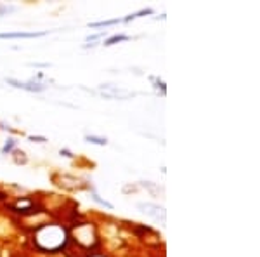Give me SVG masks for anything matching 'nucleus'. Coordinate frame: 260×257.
<instances>
[{"label":"nucleus","mask_w":260,"mask_h":257,"mask_svg":"<svg viewBox=\"0 0 260 257\" xmlns=\"http://www.w3.org/2000/svg\"><path fill=\"white\" fill-rule=\"evenodd\" d=\"M99 91L103 92V96L108 99H128V98H134V96H136V92L127 91V89H120V87L111 85V83H103V85H99Z\"/></svg>","instance_id":"2"},{"label":"nucleus","mask_w":260,"mask_h":257,"mask_svg":"<svg viewBox=\"0 0 260 257\" xmlns=\"http://www.w3.org/2000/svg\"><path fill=\"white\" fill-rule=\"evenodd\" d=\"M61 155H64V157H68V158H71V157H73V155H71L68 150H61Z\"/></svg>","instance_id":"16"},{"label":"nucleus","mask_w":260,"mask_h":257,"mask_svg":"<svg viewBox=\"0 0 260 257\" xmlns=\"http://www.w3.org/2000/svg\"><path fill=\"white\" fill-rule=\"evenodd\" d=\"M14 146H16V141H14V139H9V142H6V146L2 148V153H9Z\"/></svg>","instance_id":"11"},{"label":"nucleus","mask_w":260,"mask_h":257,"mask_svg":"<svg viewBox=\"0 0 260 257\" xmlns=\"http://www.w3.org/2000/svg\"><path fill=\"white\" fill-rule=\"evenodd\" d=\"M85 141L92 142V145H99V146L108 145V139L106 137H98V136H85Z\"/></svg>","instance_id":"9"},{"label":"nucleus","mask_w":260,"mask_h":257,"mask_svg":"<svg viewBox=\"0 0 260 257\" xmlns=\"http://www.w3.org/2000/svg\"><path fill=\"white\" fill-rule=\"evenodd\" d=\"M137 209H141V212H144L146 216L153 217L154 221H158V222H161V224H165L167 212H165V209L160 207V205L151 204V202H139V204H137Z\"/></svg>","instance_id":"1"},{"label":"nucleus","mask_w":260,"mask_h":257,"mask_svg":"<svg viewBox=\"0 0 260 257\" xmlns=\"http://www.w3.org/2000/svg\"><path fill=\"white\" fill-rule=\"evenodd\" d=\"M125 40H130V37L128 35H113L104 42V45L110 47V45H115V44H118V42H125Z\"/></svg>","instance_id":"7"},{"label":"nucleus","mask_w":260,"mask_h":257,"mask_svg":"<svg viewBox=\"0 0 260 257\" xmlns=\"http://www.w3.org/2000/svg\"><path fill=\"white\" fill-rule=\"evenodd\" d=\"M30 66H35V68H49V63H30Z\"/></svg>","instance_id":"13"},{"label":"nucleus","mask_w":260,"mask_h":257,"mask_svg":"<svg viewBox=\"0 0 260 257\" xmlns=\"http://www.w3.org/2000/svg\"><path fill=\"white\" fill-rule=\"evenodd\" d=\"M6 82L9 83V85L16 87V89H23V91H28V92H40L45 89V85H42L39 82H19V80L16 78H6Z\"/></svg>","instance_id":"3"},{"label":"nucleus","mask_w":260,"mask_h":257,"mask_svg":"<svg viewBox=\"0 0 260 257\" xmlns=\"http://www.w3.org/2000/svg\"><path fill=\"white\" fill-rule=\"evenodd\" d=\"M14 11H16L14 6H0V14L2 12H14Z\"/></svg>","instance_id":"12"},{"label":"nucleus","mask_w":260,"mask_h":257,"mask_svg":"<svg viewBox=\"0 0 260 257\" xmlns=\"http://www.w3.org/2000/svg\"><path fill=\"white\" fill-rule=\"evenodd\" d=\"M106 33L104 32H101V33H98V35H90V37H87V40H95V39H101V37H104Z\"/></svg>","instance_id":"15"},{"label":"nucleus","mask_w":260,"mask_h":257,"mask_svg":"<svg viewBox=\"0 0 260 257\" xmlns=\"http://www.w3.org/2000/svg\"><path fill=\"white\" fill-rule=\"evenodd\" d=\"M123 23V19H108V21H99V23H90V28H101V26H113V24Z\"/></svg>","instance_id":"8"},{"label":"nucleus","mask_w":260,"mask_h":257,"mask_svg":"<svg viewBox=\"0 0 260 257\" xmlns=\"http://www.w3.org/2000/svg\"><path fill=\"white\" fill-rule=\"evenodd\" d=\"M30 141H33V142H45V141H47V139H45V137H40V136H30Z\"/></svg>","instance_id":"14"},{"label":"nucleus","mask_w":260,"mask_h":257,"mask_svg":"<svg viewBox=\"0 0 260 257\" xmlns=\"http://www.w3.org/2000/svg\"><path fill=\"white\" fill-rule=\"evenodd\" d=\"M92 198H94L95 202H98V204H101L103 205V207H106V209H113V205L110 204V202H106V200H103V198H101L98 193H92Z\"/></svg>","instance_id":"10"},{"label":"nucleus","mask_w":260,"mask_h":257,"mask_svg":"<svg viewBox=\"0 0 260 257\" xmlns=\"http://www.w3.org/2000/svg\"><path fill=\"white\" fill-rule=\"evenodd\" d=\"M153 9L151 7H148V9H141L139 12H134V14H130L127 16V18H123V23H128V21H132V19H137V18H142V16H148V14H153Z\"/></svg>","instance_id":"6"},{"label":"nucleus","mask_w":260,"mask_h":257,"mask_svg":"<svg viewBox=\"0 0 260 257\" xmlns=\"http://www.w3.org/2000/svg\"><path fill=\"white\" fill-rule=\"evenodd\" d=\"M141 186L146 188V189H149L153 195H163V188L158 186V184H154V183H151V181H142Z\"/></svg>","instance_id":"5"},{"label":"nucleus","mask_w":260,"mask_h":257,"mask_svg":"<svg viewBox=\"0 0 260 257\" xmlns=\"http://www.w3.org/2000/svg\"><path fill=\"white\" fill-rule=\"evenodd\" d=\"M50 32H7L0 33V39H37V37H45Z\"/></svg>","instance_id":"4"}]
</instances>
